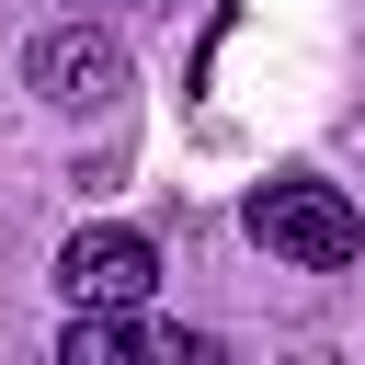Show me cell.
I'll use <instances>...</instances> for the list:
<instances>
[{"label":"cell","mask_w":365,"mask_h":365,"mask_svg":"<svg viewBox=\"0 0 365 365\" xmlns=\"http://www.w3.org/2000/svg\"><path fill=\"white\" fill-rule=\"evenodd\" d=\"M23 91L46 114H103V103H125V46L103 23H46L23 46Z\"/></svg>","instance_id":"cell-2"},{"label":"cell","mask_w":365,"mask_h":365,"mask_svg":"<svg viewBox=\"0 0 365 365\" xmlns=\"http://www.w3.org/2000/svg\"><path fill=\"white\" fill-rule=\"evenodd\" d=\"M240 228H251L274 262H297V274H342V262L365 251L354 194H342V182H319V171H274V182H251Z\"/></svg>","instance_id":"cell-1"},{"label":"cell","mask_w":365,"mask_h":365,"mask_svg":"<svg viewBox=\"0 0 365 365\" xmlns=\"http://www.w3.org/2000/svg\"><path fill=\"white\" fill-rule=\"evenodd\" d=\"M205 354H217V342L148 319V297H137V308H80V319L57 331V365H205Z\"/></svg>","instance_id":"cell-3"},{"label":"cell","mask_w":365,"mask_h":365,"mask_svg":"<svg viewBox=\"0 0 365 365\" xmlns=\"http://www.w3.org/2000/svg\"><path fill=\"white\" fill-rule=\"evenodd\" d=\"M57 285H68V308H137L160 285V251H148V228H80L57 251Z\"/></svg>","instance_id":"cell-4"}]
</instances>
